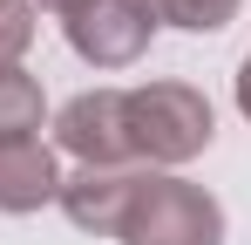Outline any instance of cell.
<instances>
[{"label": "cell", "instance_id": "obj_9", "mask_svg": "<svg viewBox=\"0 0 251 245\" xmlns=\"http://www.w3.org/2000/svg\"><path fill=\"white\" fill-rule=\"evenodd\" d=\"M34 41V0H0V68H21Z\"/></svg>", "mask_w": 251, "mask_h": 245}, {"label": "cell", "instance_id": "obj_2", "mask_svg": "<svg viewBox=\"0 0 251 245\" xmlns=\"http://www.w3.org/2000/svg\"><path fill=\"white\" fill-rule=\"evenodd\" d=\"M116 239L123 245H224V204L176 170H143Z\"/></svg>", "mask_w": 251, "mask_h": 245}, {"label": "cell", "instance_id": "obj_8", "mask_svg": "<svg viewBox=\"0 0 251 245\" xmlns=\"http://www.w3.org/2000/svg\"><path fill=\"white\" fill-rule=\"evenodd\" d=\"M150 7H156V21L183 28V34H217V28L238 21L245 0H150Z\"/></svg>", "mask_w": 251, "mask_h": 245}, {"label": "cell", "instance_id": "obj_7", "mask_svg": "<svg viewBox=\"0 0 251 245\" xmlns=\"http://www.w3.org/2000/svg\"><path fill=\"white\" fill-rule=\"evenodd\" d=\"M48 116V95L27 68H0V143H34Z\"/></svg>", "mask_w": 251, "mask_h": 245}, {"label": "cell", "instance_id": "obj_4", "mask_svg": "<svg viewBox=\"0 0 251 245\" xmlns=\"http://www.w3.org/2000/svg\"><path fill=\"white\" fill-rule=\"evenodd\" d=\"M54 143L75 163H129V122H123V89H82L61 102Z\"/></svg>", "mask_w": 251, "mask_h": 245}, {"label": "cell", "instance_id": "obj_3", "mask_svg": "<svg viewBox=\"0 0 251 245\" xmlns=\"http://www.w3.org/2000/svg\"><path fill=\"white\" fill-rule=\"evenodd\" d=\"M61 34L88 68H129V61H143V48L156 34V7L150 0H88L61 21Z\"/></svg>", "mask_w": 251, "mask_h": 245}, {"label": "cell", "instance_id": "obj_1", "mask_svg": "<svg viewBox=\"0 0 251 245\" xmlns=\"http://www.w3.org/2000/svg\"><path fill=\"white\" fill-rule=\"evenodd\" d=\"M123 122H129V163L143 170H176V163L204 157L210 136H217V116H210L204 89L190 82H143V89H123Z\"/></svg>", "mask_w": 251, "mask_h": 245}, {"label": "cell", "instance_id": "obj_6", "mask_svg": "<svg viewBox=\"0 0 251 245\" xmlns=\"http://www.w3.org/2000/svg\"><path fill=\"white\" fill-rule=\"evenodd\" d=\"M61 191V163L41 136L34 143H0V211H41Z\"/></svg>", "mask_w": 251, "mask_h": 245}, {"label": "cell", "instance_id": "obj_11", "mask_svg": "<svg viewBox=\"0 0 251 245\" xmlns=\"http://www.w3.org/2000/svg\"><path fill=\"white\" fill-rule=\"evenodd\" d=\"M48 14H61V21H68V14H75V7H88V0H41Z\"/></svg>", "mask_w": 251, "mask_h": 245}, {"label": "cell", "instance_id": "obj_5", "mask_svg": "<svg viewBox=\"0 0 251 245\" xmlns=\"http://www.w3.org/2000/svg\"><path fill=\"white\" fill-rule=\"evenodd\" d=\"M136 163H75L68 177H61V191L54 204L68 211V225L75 232H95V239H116V225H123L129 198H136Z\"/></svg>", "mask_w": 251, "mask_h": 245}, {"label": "cell", "instance_id": "obj_10", "mask_svg": "<svg viewBox=\"0 0 251 245\" xmlns=\"http://www.w3.org/2000/svg\"><path fill=\"white\" fill-rule=\"evenodd\" d=\"M238 109H245V116H251V55H245V61H238Z\"/></svg>", "mask_w": 251, "mask_h": 245}]
</instances>
